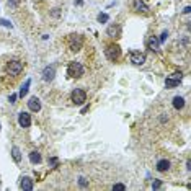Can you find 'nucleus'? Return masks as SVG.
I'll return each mask as SVG.
<instances>
[{"mask_svg": "<svg viewBox=\"0 0 191 191\" xmlns=\"http://www.w3.org/2000/svg\"><path fill=\"white\" fill-rule=\"evenodd\" d=\"M83 72H85V69L80 62H70L69 67H67V74H69L70 79H80L83 75Z\"/></svg>", "mask_w": 191, "mask_h": 191, "instance_id": "f257e3e1", "label": "nucleus"}, {"mask_svg": "<svg viewBox=\"0 0 191 191\" xmlns=\"http://www.w3.org/2000/svg\"><path fill=\"white\" fill-rule=\"evenodd\" d=\"M67 44H69V49L72 52H79L82 49V46H83V38L80 36V34H70Z\"/></svg>", "mask_w": 191, "mask_h": 191, "instance_id": "f03ea898", "label": "nucleus"}, {"mask_svg": "<svg viewBox=\"0 0 191 191\" xmlns=\"http://www.w3.org/2000/svg\"><path fill=\"white\" fill-rule=\"evenodd\" d=\"M105 56H106V59H108V61L116 62L119 57H121V49H119L118 44H110V46H106V49H105Z\"/></svg>", "mask_w": 191, "mask_h": 191, "instance_id": "7ed1b4c3", "label": "nucleus"}, {"mask_svg": "<svg viewBox=\"0 0 191 191\" xmlns=\"http://www.w3.org/2000/svg\"><path fill=\"white\" fill-rule=\"evenodd\" d=\"M70 98H72V101L75 105H83L87 101V93H85V90H82V88H75L72 91V95H70Z\"/></svg>", "mask_w": 191, "mask_h": 191, "instance_id": "20e7f679", "label": "nucleus"}, {"mask_svg": "<svg viewBox=\"0 0 191 191\" xmlns=\"http://www.w3.org/2000/svg\"><path fill=\"white\" fill-rule=\"evenodd\" d=\"M21 70H23V64H21L20 61H10L8 66H7V72H8L10 75H18Z\"/></svg>", "mask_w": 191, "mask_h": 191, "instance_id": "39448f33", "label": "nucleus"}, {"mask_svg": "<svg viewBox=\"0 0 191 191\" xmlns=\"http://www.w3.org/2000/svg\"><path fill=\"white\" fill-rule=\"evenodd\" d=\"M181 72H175L173 75H170L167 77V80H165V85H167V88H175V87H178L180 82H181Z\"/></svg>", "mask_w": 191, "mask_h": 191, "instance_id": "423d86ee", "label": "nucleus"}, {"mask_svg": "<svg viewBox=\"0 0 191 191\" xmlns=\"http://www.w3.org/2000/svg\"><path fill=\"white\" fill-rule=\"evenodd\" d=\"M131 62L134 66H142L145 62V54L140 52V51H132L131 52Z\"/></svg>", "mask_w": 191, "mask_h": 191, "instance_id": "0eeeda50", "label": "nucleus"}, {"mask_svg": "<svg viewBox=\"0 0 191 191\" xmlns=\"http://www.w3.org/2000/svg\"><path fill=\"white\" fill-rule=\"evenodd\" d=\"M106 34H108L110 38H119L121 36V26L118 23H111L108 28H106Z\"/></svg>", "mask_w": 191, "mask_h": 191, "instance_id": "6e6552de", "label": "nucleus"}, {"mask_svg": "<svg viewBox=\"0 0 191 191\" xmlns=\"http://www.w3.org/2000/svg\"><path fill=\"white\" fill-rule=\"evenodd\" d=\"M56 77V66H47L42 70V80L44 82H52Z\"/></svg>", "mask_w": 191, "mask_h": 191, "instance_id": "1a4fd4ad", "label": "nucleus"}, {"mask_svg": "<svg viewBox=\"0 0 191 191\" xmlns=\"http://www.w3.org/2000/svg\"><path fill=\"white\" fill-rule=\"evenodd\" d=\"M18 124H20L21 127H30V126H31V116L28 115V113L21 111L20 115H18Z\"/></svg>", "mask_w": 191, "mask_h": 191, "instance_id": "9d476101", "label": "nucleus"}, {"mask_svg": "<svg viewBox=\"0 0 191 191\" xmlns=\"http://www.w3.org/2000/svg\"><path fill=\"white\" fill-rule=\"evenodd\" d=\"M28 108H30L33 113H38V111L41 110V101H39V98L31 96L30 100H28Z\"/></svg>", "mask_w": 191, "mask_h": 191, "instance_id": "9b49d317", "label": "nucleus"}, {"mask_svg": "<svg viewBox=\"0 0 191 191\" xmlns=\"http://www.w3.org/2000/svg\"><path fill=\"white\" fill-rule=\"evenodd\" d=\"M20 188L26 189V191H31L33 189V180L30 178V176H23L21 181H20Z\"/></svg>", "mask_w": 191, "mask_h": 191, "instance_id": "f8f14e48", "label": "nucleus"}, {"mask_svg": "<svg viewBox=\"0 0 191 191\" xmlns=\"http://www.w3.org/2000/svg\"><path fill=\"white\" fill-rule=\"evenodd\" d=\"M159 46H160V42H159L157 38L150 36V38L147 39V47L150 49V51H159Z\"/></svg>", "mask_w": 191, "mask_h": 191, "instance_id": "ddd939ff", "label": "nucleus"}, {"mask_svg": "<svg viewBox=\"0 0 191 191\" xmlns=\"http://www.w3.org/2000/svg\"><path fill=\"white\" fill-rule=\"evenodd\" d=\"M168 168H170V162H168L167 159H162V160L157 162V172L164 173V172H167Z\"/></svg>", "mask_w": 191, "mask_h": 191, "instance_id": "4468645a", "label": "nucleus"}, {"mask_svg": "<svg viewBox=\"0 0 191 191\" xmlns=\"http://www.w3.org/2000/svg\"><path fill=\"white\" fill-rule=\"evenodd\" d=\"M173 108L175 110H183L185 108V98L183 96H175L173 98Z\"/></svg>", "mask_w": 191, "mask_h": 191, "instance_id": "2eb2a0df", "label": "nucleus"}, {"mask_svg": "<svg viewBox=\"0 0 191 191\" xmlns=\"http://www.w3.org/2000/svg\"><path fill=\"white\" fill-rule=\"evenodd\" d=\"M30 162L31 164H41V154L38 150L30 152Z\"/></svg>", "mask_w": 191, "mask_h": 191, "instance_id": "dca6fc26", "label": "nucleus"}, {"mask_svg": "<svg viewBox=\"0 0 191 191\" xmlns=\"http://www.w3.org/2000/svg\"><path fill=\"white\" fill-rule=\"evenodd\" d=\"M134 7H136L137 12H142V13H145V12L149 10V7H147L144 2H140V0H136V2H134Z\"/></svg>", "mask_w": 191, "mask_h": 191, "instance_id": "f3484780", "label": "nucleus"}, {"mask_svg": "<svg viewBox=\"0 0 191 191\" xmlns=\"http://www.w3.org/2000/svg\"><path fill=\"white\" fill-rule=\"evenodd\" d=\"M30 83H31V80L28 79L23 85H21V88H20V96L23 98V96H26V93H28V88H30Z\"/></svg>", "mask_w": 191, "mask_h": 191, "instance_id": "a211bd4d", "label": "nucleus"}, {"mask_svg": "<svg viewBox=\"0 0 191 191\" xmlns=\"http://www.w3.org/2000/svg\"><path fill=\"white\" fill-rule=\"evenodd\" d=\"M12 157H13V160H15L17 164H18V162H21V152H20L18 147H13L12 149Z\"/></svg>", "mask_w": 191, "mask_h": 191, "instance_id": "6ab92c4d", "label": "nucleus"}, {"mask_svg": "<svg viewBox=\"0 0 191 191\" xmlns=\"http://www.w3.org/2000/svg\"><path fill=\"white\" fill-rule=\"evenodd\" d=\"M108 20H110V18H108V15H106V13H100V15H98V21H100V23H106Z\"/></svg>", "mask_w": 191, "mask_h": 191, "instance_id": "aec40b11", "label": "nucleus"}, {"mask_svg": "<svg viewBox=\"0 0 191 191\" xmlns=\"http://www.w3.org/2000/svg\"><path fill=\"white\" fill-rule=\"evenodd\" d=\"M20 5V0H8V7L10 8H17Z\"/></svg>", "mask_w": 191, "mask_h": 191, "instance_id": "412c9836", "label": "nucleus"}, {"mask_svg": "<svg viewBox=\"0 0 191 191\" xmlns=\"http://www.w3.org/2000/svg\"><path fill=\"white\" fill-rule=\"evenodd\" d=\"M79 185H80L82 188L88 186V181H87V178H83V176H80V178H79Z\"/></svg>", "mask_w": 191, "mask_h": 191, "instance_id": "4be33fe9", "label": "nucleus"}, {"mask_svg": "<svg viewBox=\"0 0 191 191\" xmlns=\"http://www.w3.org/2000/svg\"><path fill=\"white\" fill-rule=\"evenodd\" d=\"M0 25L2 26H7V28H12V23L8 20H3V18H0Z\"/></svg>", "mask_w": 191, "mask_h": 191, "instance_id": "5701e85b", "label": "nucleus"}, {"mask_svg": "<svg viewBox=\"0 0 191 191\" xmlns=\"http://www.w3.org/2000/svg\"><path fill=\"white\" fill-rule=\"evenodd\" d=\"M167 36H168V33H167V31H164V33L160 34V38H159V42H160V44H162V42H165Z\"/></svg>", "mask_w": 191, "mask_h": 191, "instance_id": "b1692460", "label": "nucleus"}, {"mask_svg": "<svg viewBox=\"0 0 191 191\" xmlns=\"http://www.w3.org/2000/svg\"><path fill=\"white\" fill-rule=\"evenodd\" d=\"M51 15H52L54 18H59V17H61V10H59V8H54V10L51 12Z\"/></svg>", "mask_w": 191, "mask_h": 191, "instance_id": "393cba45", "label": "nucleus"}, {"mask_svg": "<svg viewBox=\"0 0 191 191\" xmlns=\"http://www.w3.org/2000/svg\"><path fill=\"white\" fill-rule=\"evenodd\" d=\"M113 189H121V191H124V189H126V186H124V185H121V183H116V185H113Z\"/></svg>", "mask_w": 191, "mask_h": 191, "instance_id": "a878e982", "label": "nucleus"}, {"mask_svg": "<svg viewBox=\"0 0 191 191\" xmlns=\"http://www.w3.org/2000/svg\"><path fill=\"white\" fill-rule=\"evenodd\" d=\"M160 186H162V181H160V180H155V181H154V185H152V188H154V189H159Z\"/></svg>", "mask_w": 191, "mask_h": 191, "instance_id": "bb28decb", "label": "nucleus"}, {"mask_svg": "<svg viewBox=\"0 0 191 191\" xmlns=\"http://www.w3.org/2000/svg\"><path fill=\"white\" fill-rule=\"evenodd\" d=\"M8 101L10 103H17V95H10L8 96Z\"/></svg>", "mask_w": 191, "mask_h": 191, "instance_id": "cd10ccee", "label": "nucleus"}, {"mask_svg": "<svg viewBox=\"0 0 191 191\" xmlns=\"http://www.w3.org/2000/svg\"><path fill=\"white\" fill-rule=\"evenodd\" d=\"M189 12H191V8H189V7H185V10H183V13H185V15H188Z\"/></svg>", "mask_w": 191, "mask_h": 191, "instance_id": "c85d7f7f", "label": "nucleus"}, {"mask_svg": "<svg viewBox=\"0 0 191 191\" xmlns=\"http://www.w3.org/2000/svg\"><path fill=\"white\" fill-rule=\"evenodd\" d=\"M49 162H51L52 165H57V159H51V160H49Z\"/></svg>", "mask_w": 191, "mask_h": 191, "instance_id": "c756f323", "label": "nucleus"}, {"mask_svg": "<svg viewBox=\"0 0 191 191\" xmlns=\"http://www.w3.org/2000/svg\"><path fill=\"white\" fill-rule=\"evenodd\" d=\"M75 3L77 5H82V0H75Z\"/></svg>", "mask_w": 191, "mask_h": 191, "instance_id": "7c9ffc66", "label": "nucleus"}]
</instances>
